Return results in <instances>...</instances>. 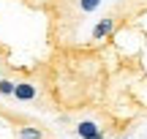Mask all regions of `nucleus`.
I'll use <instances>...</instances> for the list:
<instances>
[{
  "instance_id": "f257e3e1",
  "label": "nucleus",
  "mask_w": 147,
  "mask_h": 139,
  "mask_svg": "<svg viewBox=\"0 0 147 139\" xmlns=\"http://www.w3.org/2000/svg\"><path fill=\"white\" fill-rule=\"evenodd\" d=\"M36 85L33 82H16V87H14V96L19 98V101H33L36 98Z\"/></svg>"
},
{
  "instance_id": "f03ea898",
  "label": "nucleus",
  "mask_w": 147,
  "mask_h": 139,
  "mask_svg": "<svg viewBox=\"0 0 147 139\" xmlns=\"http://www.w3.org/2000/svg\"><path fill=\"white\" fill-rule=\"evenodd\" d=\"M112 27H115V16H104V19L98 22V25L93 27V38L95 41H101V38H106L112 33Z\"/></svg>"
},
{
  "instance_id": "7ed1b4c3",
  "label": "nucleus",
  "mask_w": 147,
  "mask_h": 139,
  "mask_svg": "<svg viewBox=\"0 0 147 139\" xmlns=\"http://www.w3.org/2000/svg\"><path fill=\"white\" fill-rule=\"evenodd\" d=\"M95 134H101V128H98V123H93V120H82V123L76 126V136L79 139H87V136H95Z\"/></svg>"
},
{
  "instance_id": "20e7f679",
  "label": "nucleus",
  "mask_w": 147,
  "mask_h": 139,
  "mask_svg": "<svg viewBox=\"0 0 147 139\" xmlns=\"http://www.w3.org/2000/svg\"><path fill=\"white\" fill-rule=\"evenodd\" d=\"M16 136H19V139H44V128H36V126L16 128Z\"/></svg>"
},
{
  "instance_id": "39448f33",
  "label": "nucleus",
  "mask_w": 147,
  "mask_h": 139,
  "mask_svg": "<svg viewBox=\"0 0 147 139\" xmlns=\"http://www.w3.org/2000/svg\"><path fill=\"white\" fill-rule=\"evenodd\" d=\"M14 87H16V82H11V79H0V96H14Z\"/></svg>"
},
{
  "instance_id": "423d86ee",
  "label": "nucleus",
  "mask_w": 147,
  "mask_h": 139,
  "mask_svg": "<svg viewBox=\"0 0 147 139\" xmlns=\"http://www.w3.org/2000/svg\"><path fill=\"white\" fill-rule=\"evenodd\" d=\"M101 5V0H79V8L84 11V14H90V11H95Z\"/></svg>"
},
{
  "instance_id": "0eeeda50",
  "label": "nucleus",
  "mask_w": 147,
  "mask_h": 139,
  "mask_svg": "<svg viewBox=\"0 0 147 139\" xmlns=\"http://www.w3.org/2000/svg\"><path fill=\"white\" fill-rule=\"evenodd\" d=\"M87 139H106L104 134H95V136H87Z\"/></svg>"
}]
</instances>
